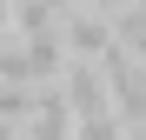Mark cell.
Listing matches in <instances>:
<instances>
[{"label": "cell", "instance_id": "cell-1", "mask_svg": "<svg viewBox=\"0 0 146 140\" xmlns=\"http://www.w3.org/2000/svg\"><path fill=\"white\" fill-rule=\"evenodd\" d=\"M60 47L73 60H100L106 47H113V20L106 13H93V7H73L66 13V27H60Z\"/></svg>", "mask_w": 146, "mask_h": 140}]
</instances>
